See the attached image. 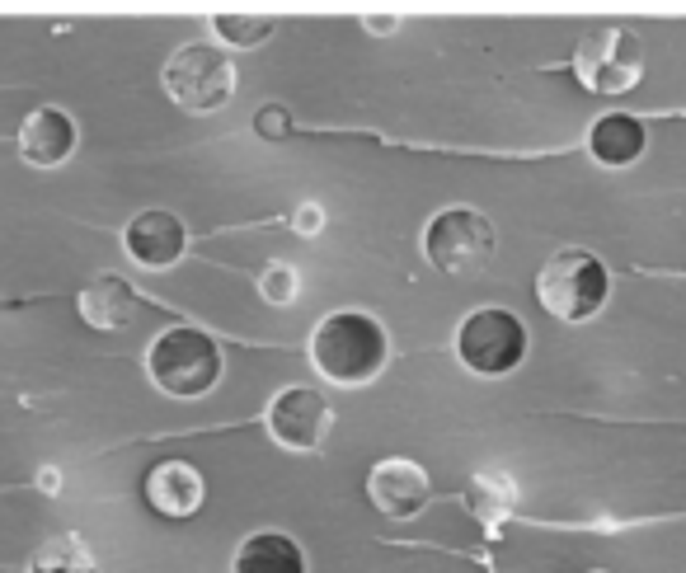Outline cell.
Segmentation results:
<instances>
[{"instance_id":"cell-1","label":"cell","mask_w":686,"mask_h":573,"mask_svg":"<svg viewBox=\"0 0 686 573\" xmlns=\"http://www.w3.org/2000/svg\"><path fill=\"white\" fill-rule=\"evenodd\" d=\"M306 353H311V367L325 376L329 386L358 390L372 386L376 376L390 367V334L367 310H329L325 320L311 329Z\"/></svg>"},{"instance_id":"cell-2","label":"cell","mask_w":686,"mask_h":573,"mask_svg":"<svg viewBox=\"0 0 686 573\" xmlns=\"http://www.w3.org/2000/svg\"><path fill=\"white\" fill-rule=\"evenodd\" d=\"M221 372H226L221 343L198 325H170L146 348V376L170 400H203L207 390H217Z\"/></svg>"},{"instance_id":"cell-3","label":"cell","mask_w":686,"mask_h":573,"mask_svg":"<svg viewBox=\"0 0 686 573\" xmlns=\"http://www.w3.org/2000/svg\"><path fill=\"white\" fill-rule=\"evenodd\" d=\"M536 301L560 325H588L611 301V268L593 249H555L536 273Z\"/></svg>"},{"instance_id":"cell-4","label":"cell","mask_w":686,"mask_h":573,"mask_svg":"<svg viewBox=\"0 0 686 573\" xmlns=\"http://www.w3.org/2000/svg\"><path fill=\"white\" fill-rule=\"evenodd\" d=\"M527 348H531L527 325H522V315L508 306L470 310L466 320L456 325V339H452L456 362H461L470 376H484V381L513 376L517 367L527 362Z\"/></svg>"},{"instance_id":"cell-5","label":"cell","mask_w":686,"mask_h":573,"mask_svg":"<svg viewBox=\"0 0 686 573\" xmlns=\"http://www.w3.org/2000/svg\"><path fill=\"white\" fill-rule=\"evenodd\" d=\"M423 254L447 278H475L499 254V231L480 207H442L423 226Z\"/></svg>"},{"instance_id":"cell-6","label":"cell","mask_w":686,"mask_h":573,"mask_svg":"<svg viewBox=\"0 0 686 573\" xmlns=\"http://www.w3.org/2000/svg\"><path fill=\"white\" fill-rule=\"evenodd\" d=\"M160 80L184 113H217L235 94V62L221 43H184L170 52Z\"/></svg>"},{"instance_id":"cell-7","label":"cell","mask_w":686,"mask_h":573,"mask_svg":"<svg viewBox=\"0 0 686 573\" xmlns=\"http://www.w3.org/2000/svg\"><path fill=\"white\" fill-rule=\"evenodd\" d=\"M574 76L588 94H630L644 80V43L621 24L593 29L574 52Z\"/></svg>"},{"instance_id":"cell-8","label":"cell","mask_w":686,"mask_h":573,"mask_svg":"<svg viewBox=\"0 0 686 573\" xmlns=\"http://www.w3.org/2000/svg\"><path fill=\"white\" fill-rule=\"evenodd\" d=\"M264 428L282 451H320L334 428V404L315 386H287L268 400Z\"/></svg>"},{"instance_id":"cell-9","label":"cell","mask_w":686,"mask_h":573,"mask_svg":"<svg viewBox=\"0 0 686 573\" xmlns=\"http://www.w3.org/2000/svg\"><path fill=\"white\" fill-rule=\"evenodd\" d=\"M367 498H372V508L390 522H409V517H419L428 508V498H433V480H428V470L419 461H409V456H386V461L372 465V475H367Z\"/></svg>"},{"instance_id":"cell-10","label":"cell","mask_w":686,"mask_h":573,"mask_svg":"<svg viewBox=\"0 0 686 573\" xmlns=\"http://www.w3.org/2000/svg\"><path fill=\"white\" fill-rule=\"evenodd\" d=\"M123 249L137 268H156L160 273V268H174L184 259L188 226L174 212H165V207H146V212H137V217L127 221Z\"/></svg>"},{"instance_id":"cell-11","label":"cell","mask_w":686,"mask_h":573,"mask_svg":"<svg viewBox=\"0 0 686 573\" xmlns=\"http://www.w3.org/2000/svg\"><path fill=\"white\" fill-rule=\"evenodd\" d=\"M76 141H80V127L76 118L57 104H43V109H33L24 123H19V160L33 165V170H57L66 165L71 155H76Z\"/></svg>"},{"instance_id":"cell-12","label":"cell","mask_w":686,"mask_h":573,"mask_svg":"<svg viewBox=\"0 0 686 573\" xmlns=\"http://www.w3.org/2000/svg\"><path fill=\"white\" fill-rule=\"evenodd\" d=\"M649 151V123L635 113H602L588 127V155L602 170H630Z\"/></svg>"},{"instance_id":"cell-13","label":"cell","mask_w":686,"mask_h":573,"mask_svg":"<svg viewBox=\"0 0 686 573\" xmlns=\"http://www.w3.org/2000/svg\"><path fill=\"white\" fill-rule=\"evenodd\" d=\"M203 494H207L203 475H198V465L188 461H160L146 475V503L160 517H193L203 508Z\"/></svg>"},{"instance_id":"cell-14","label":"cell","mask_w":686,"mask_h":573,"mask_svg":"<svg viewBox=\"0 0 686 573\" xmlns=\"http://www.w3.org/2000/svg\"><path fill=\"white\" fill-rule=\"evenodd\" d=\"M80 306V320L90 329H127L132 320H137V292H132V282L118 278V273H99V278H90L85 287H80L76 296Z\"/></svg>"},{"instance_id":"cell-15","label":"cell","mask_w":686,"mask_h":573,"mask_svg":"<svg viewBox=\"0 0 686 573\" xmlns=\"http://www.w3.org/2000/svg\"><path fill=\"white\" fill-rule=\"evenodd\" d=\"M461 503H466V512L480 522V527L499 531L508 517L517 512V480L508 475V470H494V465H484V470H475L466 480V489H461Z\"/></svg>"},{"instance_id":"cell-16","label":"cell","mask_w":686,"mask_h":573,"mask_svg":"<svg viewBox=\"0 0 686 573\" xmlns=\"http://www.w3.org/2000/svg\"><path fill=\"white\" fill-rule=\"evenodd\" d=\"M231 573H306V550L287 531H254L235 550Z\"/></svg>"},{"instance_id":"cell-17","label":"cell","mask_w":686,"mask_h":573,"mask_svg":"<svg viewBox=\"0 0 686 573\" xmlns=\"http://www.w3.org/2000/svg\"><path fill=\"white\" fill-rule=\"evenodd\" d=\"M29 573H99V559L76 531H62V536H47L29 555Z\"/></svg>"},{"instance_id":"cell-18","label":"cell","mask_w":686,"mask_h":573,"mask_svg":"<svg viewBox=\"0 0 686 573\" xmlns=\"http://www.w3.org/2000/svg\"><path fill=\"white\" fill-rule=\"evenodd\" d=\"M212 33L231 47H259L273 33L268 15H212Z\"/></svg>"},{"instance_id":"cell-19","label":"cell","mask_w":686,"mask_h":573,"mask_svg":"<svg viewBox=\"0 0 686 573\" xmlns=\"http://www.w3.org/2000/svg\"><path fill=\"white\" fill-rule=\"evenodd\" d=\"M259 296H264L268 306H292V301L301 296V273L292 264L273 259V264L259 273Z\"/></svg>"},{"instance_id":"cell-20","label":"cell","mask_w":686,"mask_h":573,"mask_svg":"<svg viewBox=\"0 0 686 573\" xmlns=\"http://www.w3.org/2000/svg\"><path fill=\"white\" fill-rule=\"evenodd\" d=\"M254 127H259V137L268 141H282L287 132H292V118H287V109L282 104H268V109H259V118H254Z\"/></svg>"},{"instance_id":"cell-21","label":"cell","mask_w":686,"mask_h":573,"mask_svg":"<svg viewBox=\"0 0 686 573\" xmlns=\"http://www.w3.org/2000/svg\"><path fill=\"white\" fill-rule=\"evenodd\" d=\"M292 231L315 240V235L325 231V207H320V202H301L297 212H292Z\"/></svg>"},{"instance_id":"cell-22","label":"cell","mask_w":686,"mask_h":573,"mask_svg":"<svg viewBox=\"0 0 686 573\" xmlns=\"http://www.w3.org/2000/svg\"><path fill=\"white\" fill-rule=\"evenodd\" d=\"M362 29H367V33H381V38H386V33L400 29V15H362Z\"/></svg>"},{"instance_id":"cell-23","label":"cell","mask_w":686,"mask_h":573,"mask_svg":"<svg viewBox=\"0 0 686 573\" xmlns=\"http://www.w3.org/2000/svg\"><path fill=\"white\" fill-rule=\"evenodd\" d=\"M38 489H43L47 498H57L62 494V470H57V465H43V470H38Z\"/></svg>"},{"instance_id":"cell-24","label":"cell","mask_w":686,"mask_h":573,"mask_svg":"<svg viewBox=\"0 0 686 573\" xmlns=\"http://www.w3.org/2000/svg\"><path fill=\"white\" fill-rule=\"evenodd\" d=\"M588 573H607V569H588Z\"/></svg>"}]
</instances>
